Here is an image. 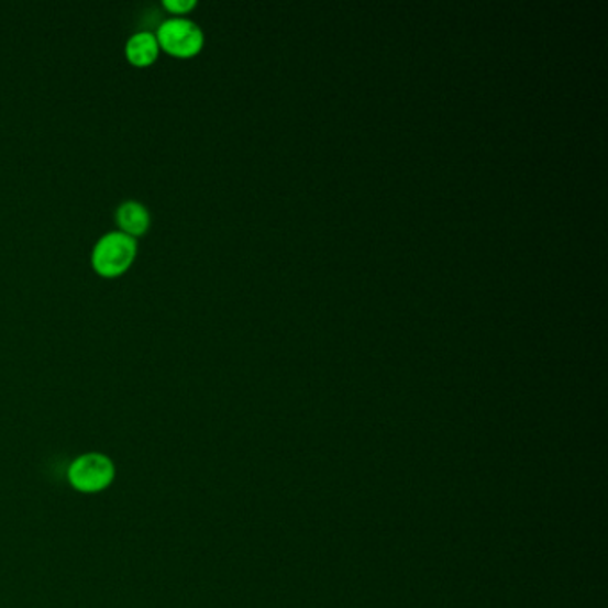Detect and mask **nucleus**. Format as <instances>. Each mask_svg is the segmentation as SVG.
I'll return each mask as SVG.
<instances>
[{
  "instance_id": "nucleus-2",
  "label": "nucleus",
  "mask_w": 608,
  "mask_h": 608,
  "mask_svg": "<svg viewBox=\"0 0 608 608\" xmlns=\"http://www.w3.org/2000/svg\"><path fill=\"white\" fill-rule=\"evenodd\" d=\"M136 254V237L122 231H111L95 243L91 263L102 277H119L133 265Z\"/></svg>"
},
{
  "instance_id": "nucleus-6",
  "label": "nucleus",
  "mask_w": 608,
  "mask_h": 608,
  "mask_svg": "<svg viewBox=\"0 0 608 608\" xmlns=\"http://www.w3.org/2000/svg\"><path fill=\"white\" fill-rule=\"evenodd\" d=\"M195 4H197L195 0H165V2H163L166 10L174 14L188 13V11L194 10Z\"/></svg>"
},
{
  "instance_id": "nucleus-4",
  "label": "nucleus",
  "mask_w": 608,
  "mask_h": 608,
  "mask_svg": "<svg viewBox=\"0 0 608 608\" xmlns=\"http://www.w3.org/2000/svg\"><path fill=\"white\" fill-rule=\"evenodd\" d=\"M159 42L152 31H137L125 43V56L136 67H148L159 56Z\"/></svg>"
},
{
  "instance_id": "nucleus-1",
  "label": "nucleus",
  "mask_w": 608,
  "mask_h": 608,
  "mask_svg": "<svg viewBox=\"0 0 608 608\" xmlns=\"http://www.w3.org/2000/svg\"><path fill=\"white\" fill-rule=\"evenodd\" d=\"M117 480V464L108 453H80L67 467V482L80 495H100Z\"/></svg>"
},
{
  "instance_id": "nucleus-3",
  "label": "nucleus",
  "mask_w": 608,
  "mask_h": 608,
  "mask_svg": "<svg viewBox=\"0 0 608 608\" xmlns=\"http://www.w3.org/2000/svg\"><path fill=\"white\" fill-rule=\"evenodd\" d=\"M156 36L159 47L177 57L195 56L203 45L202 29L186 16L165 20L157 29Z\"/></svg>"
},
{
  "instance_id": "nucleus-5",
  "label": "nucleus",
  "mask_w": 608,
  "mask_h": 608,
  "mask_svg": "<svg viewBox=\"0 0 608 608\" xmlns=\"http://www.w3.org/2000/svg\"><path fill=\"white\" fill-rule=\"evenodd\" d=\"M117 222L129 236H142L151 226V212L137 200H125L117 209Z\"/></svg>"
}]
</instances>
